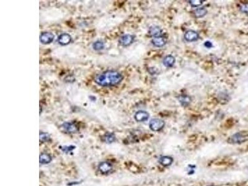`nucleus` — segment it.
I'll list each match as a JSON object with an SVG mask.
<instances>
[{"mask_svg": "<svg viewBox=\"0 0 248 186\" xmlns=\"http://www.w3.org/2000/svg\"><path fill=\"white\" fill-rule=\"evenodd\" d=\"M123 78V76L119 72L109 70L97 74L94 78V81L100 86H114L121 83Z\"/></svg>", "mask_w": 248, "mask_h": 186, "instance_id": "obj_1", "label": "nucleus"}, {"mask_svg": "<svg viewBox=\"0 0 248 186\" xmlns=\"http://www.w3.org/2000/svg\"><path fill=\"white\" fill-rule=\"evenodd\" d=\"M248 140V133L239 132L233 135L229 138V143L232 144H241Z\"/></svg>", "mask_w": 248, "mask_h": 186, "instance_id": "obj_2", "label": "nucleus"}, {"mask_svg": "<svg viewBox=\"0 0 248 186\" xmlns=\"http://www.w3.org/2000/svg\"><path fill=\"white\" fill-rule=\"evenodd\" d=\"M165 126V122L159 119H153L152 120H151L149 124L150 129L154 132L161 131L164 128Z\"/></svg>", "mask_w": 248, "mask_h": 186, "instance_id": "obj_3", "label": "nucleus"}, {"mask_svg": "<svg viewBox=\"0 0 248 186\" xmlns=\"http://www.w3.org/2000/svg\"><path fill=\"white\" fill-rule=\"evenodd\" d=\"M134 36L130 34H125L122 36L119 40V43L124 46H127L130 45L134 40Z\"/></svg>", "mask_w": 248, "mask_h": 186, "instance_id": "obj_4", "label": "nucleus"}, {"mask_svg": "<svg viewBox=\"0 0 248 186\" xmlns=\"http://www.w3.org/2000/svg\"><path fill=\"white\" fill-rule=\"evenodd\" d=\"M184 39L187 42H194L199 39V35L195 31L189 30L185 33Z\"/></svg>", "mask_w": 248, "mask_h": 186, "instance_id": "obj_5", "label": "nucleus"}, {"mask_svg": "<svg viewBox=\"0 0 248 186\" xmlns=\"http://www.w3.org/2000/svg\"><path fill=\"white\" fill-rule=\"evenodd\" d=\"M54 39V35L49 32L46 33H43L40 37V40L43 44H49L51 43Z\"/></svg>", "mask_w": 248, "mask_h": 186, "instance_id": "obj_6", "label": "nucleus"}, {"mask_svg": "<svg viewBox=\"0 0 248 186\" xmlns=\"http://www.w3.org/2000/svg\"><path fill=\"white\" fill-rule=\"evenodd\" d=\"M150 117V114L144 111H139L135 114V119L138 122H142L147 121Z\"/></svg>", "mask_w": 248, "mask_h": 186, "instance_id": "obj_7", "label": "nucleus"}, {"mask_svg": "<svg viewBox=\"0 0 248 186\" xmlns=\"http://www.w3.org/2000/svg\"><path fill=\"white\" fill-rule=\"evenodd\" d=\"M99 169L101 173L108 174L112 170V166L109 162H102L99 165Z\"/></svg>", "mask_w": 248, "mask_h": 186, "instance_id": "obj_8", "label": "nucleus"}, {"mask_svg": "<svg viewBox=\"0 0 248 186\" xmlns=\"http://www.w3.org/2000/svg\"><path fill=\"white\" fill-rule=\"evenodd\" d=\"M62 127L63 128V129L66 131L68 133H75L78 131V128L76 127V126L75 125V123H72V122H66L63 123L62 125Z\"/></svg>", "mask_w": 248, "mask_h": 186, "instance_id": "obj_9", "label": "nucleus"}, {"mask_svg": "<svg viewBox=\"0 0 248 186\" xmlns=\"http://www.w3.org/2000/svg\"><path fill=\"white\" fill-rule=\"evenodd\" d=\"M152 44L157 47H162L166 43V39L161 36L153 37L151 40Z\"/></svg>", "mask_w": 248, "mask_h": 186, "instance_id": "obj_10", "label": "nucleus"}, {"mask_svg": "<svg viewBox=\"0 0 248 186\" xmlns=\"http://www.w3.org/2000/svg\"><path fill=\"white\" fill-rule=\"evenodd\" d=\"M58 42L62 45H66L69 44L71 41V37L70 34L65 33L61 34L58 37Z\"/></svg>", "mask_w": 248, "mask_h": 186, "instance_id": "obj_11", "label": "nucleus"}, {"mask_svg": "<svg viewBox=\"0 0 248 186\" xmlns=\"http://www.w3.org/2000/svg\"><path fill=\"white\" fill-rule=\"evenodd\" d=\"M175 61H176V60H175V58L172 56V55H167L164 59H163V65L168 68L172 67L174 66V64H175Z\"/></svg>", "mask_w": 248, "mask_h": 186, "instance_id": "obj_12", "label": "nucleus"}, {"mask_svg": "<svg viewBox=\"0 0 248 186\" xmlns=\"http://www.w3.org/2000/svg\"><path fill=\"white\" fill-rule=\"evenodd\" d=\"M159 162L163 166H169L173 163V159L169 156H163L159 158Z\"/></svg>", "mask_w": 248, "mask_h": 186, "instance_id": "obj_13", "label": "nucleus"}, {"mask_svg": "<svg viewBox=\"0 0 248 186\" xmlns=\"http://www.w3.org/2000/svg\"><path fill=\"white\" fill-rule=\"evenodd\" d=\"M178 100L183 106H187L191 102V98L186 95H182L178 97Z\"/></svg>", "mask_w": 248, "mask_h": 186, "instance_id": "obj_14", "label": "nucleus"}, {"mask_svg": "<svg viewBox=\"0 0 248 186\" xmlns=\"http://www.w3.org/2000/svg\"><path fill=\"white\" fill-rule=\"evenodd\" d=\"M207 10L205 8H199L194 11V15L197 18H201L207 14Z\"/></svg>", "mask_w": 248, "mask_h": 186, "instance_id": "obj_15", "label": "nucleus"}, {"mask_svg": "<svg viewBox=\"0 0 248 186\" xmlns=\"http://www.w3.org/2000/svg\"><path fill=\"white\" fill-rule=\"evenodd\" d=\"M39 160L40 163L46 164L50 163V161H52V158L50 155L47 153H42L40 155Z\"/></svg>", "mask_w": 248, "mask_h": 186, "instance_id": "obj_16", "label": "nucleus"}, {"mask_svg": "<svg viewBox=\"0 0 248 186\" xmlns=\"http://www.w3.org/2000/svg\"><path fill=\"white\" fill-rule=\"evenodd\" d=\"M150 34L153 37H159L161 34V29L158 26L151 27L150 29Z\"/></svg>", "mask_w": 248, "mask_h": 186, "instance_id": "obj_17", "label": "nucleus"}, {"mask_svg": "<svg viewBox=\"0 0 248 186\" xmlns=\"http://www.w3.org/2000/svg\"><path fill=\"white\" fill-rule=\"evenodd\" d=\"M93 47L95 50L99 51L104 49V43L101 41H96L93 43Z\"/></svg>", "mask_w": 248, "mask_h": 186, "instance_id": "obj_18", "label": "nucleus"}, {"mask_svg": "<svg viewBox=\"0 0 248 186\" xmlns=\"http://www.w3.org/2000/svg\"><path fill=\"white\" fill-rule=\"evenodd\" d=\"M104 140L105 142L107 143H111L114 142L115 140V136L114 134L112 133H107L105 136H104Z\"/></svg>", "mask_w": 248, "mask_h": 186, "instance_id": "obj_19", "label": "nucleus"}, {"mask_svg": "<svg viewBox=\"0 0 248 186\" xmlns=\"http://www.w3.org/2000/svg\"><path fill=\"white\" fill-rule=\"evenodd\" d=\"M39 138L40 140L42 142H48L50 140V135L47 133H44V132H41L40 133L39 135Z\"/></svg>", "mask_w": 248, "mask_h": 186, "instance_id": "obj_20", "label": "nucleus"}, {"mask_svg": "<svg viewBox=\"0 0 248 186\" xmlns=\"http://www.w3.org/2000/svg\"><path fill=\"white\" fill-rule=\"evenodd\" d=\"M203 1H201V0H192V1H189V3H190L191 6L194 8L199 7L203 4Z\"/></svg>", "mask_w": 248, "mask_h": 186, "instance_id": "obj_21", "label": "nucleus"}, {"mask_svg": "<svg viewBox=\"0 0 248 186\" xmlns=\"http://www.w3.org/2000/svg\"><path fill=\"white\" fill-rule=\"evenodd\" d=\"M75 148V146H73V145L65 146H63V147L62 148V150H63L64 152H66V153H67V152H70V151H73Z\"/></svg>", "mask_w": 248, "mask_h": 186, "instance_id": "obj_22", "label": "nucleus"}, {"mask_svg": "<svg viewBox=\"0 0 248 186\" xmlns=\"http://www.w3.org/2000/svg\"><path fill=\"white\" fill-rule=\"evenodd\" d=\"M240 11L244 13L248 14V4H244L241 6Z\"/></svg>", "mask_w": 248, "mask_h": 186, "instance_id": "obj_23", "label": "nucleus"}, {"mask_svg": "<svg viewBox=\"0 0 248 186\" xmlns=\"http://www.w3.org/2000/svg\"><path fill=\"white\" fill-rule=\"evenodd\" d=\"M203 45H204V46H206V47H207L208 49H210V48L212 47V46H213L212 43L211 42H210V41H206L205 43H204Z\"/></svg>", "mask_w": 248, "mask_h": 186, "instance_id": "obj_24", "label": "nucleus"}]
</instances>
